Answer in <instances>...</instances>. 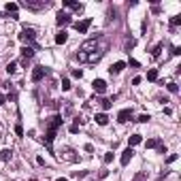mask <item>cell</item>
Listing matches in <instances>:
<instances>
[{
    "instance_id": "obj_9",
    "label": "cell",
    "mask_w": 181,
    "mask_h": 181,
    "mask_svg": "<svg viewBox=\"0 0 181 181\" xmlns=\"http://www.w3.org/2000/svg\"><path fill=\"white\" fill-rule=\"evenodd\" d=\"M132 156H134V151H132V147H126V149L122 151V158H119V162H122V166H128V164H130V160H132Z\"/></svg>"
},
{
    "instance_id": "obj_8",
    "label": "cell",
    "mask_w": 181,
    "mask_h": 181,
    "mask_svg": "<svg viewBox=\"0 0 181 181\" xmlns=\"http://www.w3.org/2000/svg\"><path fill=\"white\" fill-rule=\"evenodd\" d=\"M43 79H45V68L43 66H34L32 68V81L34 83H41Z\"/></svg>"
},
{
    "instance_id": "obj_3",
    "label": "cell",
    "mask_w": 181,
    "mask_h": 181,
    "mask_svg": "<svg viewBox=\"0 0 181 181\" xmlns=\"http://www.w3.org/2000/svg\"><path fill=\"white\" fill-rule=\"evenodd\" d=\"M21 6L32 9V11H39V9H47V6H49V2H47V0H41V2H36V0H24V2H21Z\"/></svg>"
},
{
    "instance_id": "obj_11",
    "label": "cell",
    "mask_w": 181,
    "mask_h": 181,
    "mask_svg": "<svg viewBox=\"0 0 181 181\" xmlns=\"http://www.w3.org/2000/svg\"><path fill=\"white\" fill-rule=\"evenodd\" d=\"M92 88H94L96 94H104V92H107V81H104V79H94Z\"/></svg>"
},
{
    "instance_id": "obj_14",
    "label": "cell",
    "mask_w": 181,
    "mask_h": 181,
    "mask_svg": "<svg viewBox=\"0 0 181 181\" xmlns=\"http://www.w3.org/2000/svg\"><path fill=\"white\" fill-rule=\"evenodd\" d=\"M124 68H126V62H115V64H111L109 73H111V75H117V73H122Z\"/></svg>"
},
{
    "instance_id": "obj_12",
    "label": "cell",
    "mask_w": 181,
    "mask_h": 181,
    "mask_svg": "<svg viewBox=\"0 0 181 181\" xmlns=\"http://www.w3.org/2000/svg\"><path fill=\"white\" fill-rule=\"evenodd\" d=\"M55 24H58V26H68V24H70V15L64 13V11H60V13L55 15Z\"/></svg>"
},
{
    "instance_id": "obj_1",
    "label": "cell",
    "mask_w": 181,
    "mask_h": 181,
    "mask_svg": "<svg viewBox=\"0 0 181 181\" xmlns=\"http://www.w3.org/2000/svg\"><path fill=\"white\" fill-rule=\"evenodd\" d=\"M62 122H64V117L62 115H53V117H49V119H45V126H47V132H58V128L62 126Z\"/></svg>"
},
{
    "instance_id": "obj_38",
    "label": "cell",
    "mask_w": 181,
    "mask_h": 181,
    "mask_svg": "<svg viewBox=\"0 0 181 181\" xmlns=\"http://www.w3.org/2000/svg\"><path fill=\"white\" fill-rule=\"evenodd\" d=\"M83 149H85V151H88V153H92V151H94V147H92L90 143H88V145H85V147H83Z\"/></svg>"
},
{
    "instance_id": "obj_35",
    "label": "cell",
    "mask_w": 181,
    "mask_h": 181,
    "mask_svg": "<svg viewBox=\"0 0 181 181\" xmlns=\"http://www.w3.org/2000/svg\"><path fill=\"white\" fill-rule=\"evenodd\" d=\"M134 47V39H128V43H126V49H132Z\"/></svg>"
},
{
    "instance_id": "obj_34",
    "label": "cell",
    "mask_w": 181,
    "mask_h": 181,
    "mask_svg": "<svg viewBox=\"0 0 181 181\" xmlns=\"http://www.w3.org/2000/svg\"><path fill=\"white\" fill-rule=\"evenodd\" d=\"M70 132L77 134V132H79V124H73V126H70Z\"/></svg>"
},
{
    "instance_id": "obj_29",
    "label": "cell",
    "mask_w": 181,
    "mask_h": 181,
    "mask_svg": "<svg viewBox=\"0 0 181 181\" xmlns=\"http://www.w3.org/2000/svg\"><path fill=\"white\" fill-rule=\"evenodd\" d=\"M158 145H160L158 138H149V141H147V147H149V149H151V147H158Z\"/></svg>"
},
{
    "instance_id": "obj_21",
    "label": "cell",
    "mask_w": 181,
    "mask_h": 181,
    "mask_svg": "<svg viewBox=\"0 0 181 181\" xmlns=\"http://www.w3.org/2000/svg\"><path fill=\"white\" fill-rule=\"evenodd\" d=\"M147 81H158V70H156V68H151V70L147 73Z\"/></svg>"
},
{
    "instance_id": "obj_17",
    "label": "cell",
    "mask_w": 181,
    "mask_h": 181,
    "mask_svg": "<svg viewBox=\"0 0 181 181\" xmlns=\"http://www.w3.org/2000/svg\"><path fill=\"white\" fill-rule=\"evenodd\" d=\"M66 41H68V34H66V30H62V32H58V34H55V43H58V45H64Z\"/></svg>"
},
{
    "instance_id": "obj_33",
    "label": "cell",
    "mask_w": 181,
    "mask_h": 181,
    "mask_svg": "<svg viewBox=\"0 0 181 181\" xmlns=\"http://www.w3.org/2000/svg\"><path fill=\"white\" fill-rule=\"evenodd\" d=\"M171 53L173 55H181V47H171Z\"/></svg>"
},
{
    "instance_id": "obj_36",
    "label": "cell",
    "mask_w": 181,
    "mask_h": 181,
    "mask_svg": "<svg viewBox=\"0 0 181 181\" xmlns=\"http://www.w3.org/2000/svg\"><path fill=\"white\" fill-rule=\"evenodd\" d=\"M4 102H6V96H4V94H2V92H0V107H2V104H4Z\"/></svg>"
},
{
    "instance_id": "obj_15",
    "label": "cell",
    "mask_w": 181,
    "mask_h": 181,
    "mask_svg": "<svg viewBox=\"0 0 181 181\" xmlns=\"http://www.w3.org/2000/svg\"><path fill=\"white\" fill-rule=\"evenodd\" d=\"M94 119H96L98 126H107V124H109V115H107V113H96Z\"/></svg>"
},
{
    "instance_id": "obj_2",
    "label": "cell",
    "mask_w": 181,
    "mask_h": 181,
    "mask_svg": "<svg viewBox=\"0 0 181 181\" xmlns=\"http://www.w3.org/2000/svg\"><path fill=\"white\" fill-rule=\"evenodd\" d=\"M102 58V51H92V53H77V60L79 62H98Z\"/></svg>"
},
{
    "instance_id": "obj_31",
    "label": "cell",
    "mask_w": 181,
    "mask_h": 181,
    "mask_svg": "<svg viewBox=\"0 0 181 181\" xmlns=\"http://www.w3.org/2000/svg\"><path fill=\"white\" fill-rule=\"evenodd\" d=\"M62 90H64V92L70 90V81H68V79H62Z\"/></svg>"
},
{
    "instance_id": "obj_30",
    "label": "cell",
    "mask_w": 181,
    "mask_h": 181,
    "mask_svg": "<svg viewBox=\"0 0 181 181\" xmlns=\"http://www.w3.org/2000/svg\"><path fill=\"white\" fill-rule=\"evenodd\" d=\"M15 134H17V136H24V128H21V124H15Z\"/></svg>"
},
{
    "instance_id": "obj_20",
    "label": "cell",
    "mask_w": 181,
    "mask_h": 181,
    "mask_svg": "<svg viewBox=\"0 0 181 181\" xmlns=\"http://www.w3.org/2000/svg\"><path fill=\"white\" fill-rule=\"evenodd\" d=\"M98 102H100V107H102L104 111H109V109H111V102H113V100H109V98H100Z\"/></svg>"
},
{
    "instance_id": "obj_16",
    "label": "cell",
    "mask_w": 181,
    "mask_h": 181,
    "mask_svg": "<svg viewBox=\"0 0 181 181\" xmlns=\"http://www.w3.org/2000/svg\"><path fill=\"white\" fill-rule=\"evenodd\" d=\"M21 55H24V60H30V58L34 55V47H30V45L21 47Z\"/></svg>"
},
{
    "instance_id": "obj_27",
    "label": "cell",
    "mask_w": 181,
    "mask_h": 181,
    "mask_svg": "<svg viewBox=\"0 0 181 181\" xmlns=\"http://www.w3.org/2000/svg\"><path fill=\"white\" fill-rule=\"evenodd\" d=\"M102 160H104V164H111V162H113V151H107Z\"/></svg>"
},
{
    "instance_id": "obj_39",
    "label": "cell",
    "mask_w": 181,
    "mask_h": 181,
    "mask_svg": "<svg viewBox=\"0 0 181 181\" xmlns=\"http://www.w3.org/2000/svg\"><path fill=\"white\" fill-rule=\"evenodd\" d=\"M55 181H68V179H64V177H60V179H55Z\"/></svg>"
},
{
    "instance_id": "obj_7",
    "label": "cell",
    "mask_w": 181,
    "mask_h": 181,
    "mask_svg": "<svg viewBox=\"0 0 181 181\" xmlns=\"http://www.w3.org/2000/svg\"><path fill=\"white\" fill-rule=\"evenodd\" d=\"M81 53H92V51H98V41L96 39H92V41H85L83 45H81V49H79Z\"/></svg>"
},
{
    "instance_id": "obj_25",
    "label": "cell",
    "mask_w": 181,
    "mask_h": 181,
    "mask_svg": "<svg viewBox=\"0 0 181 181\" xmlns=\"http://www.w3.org/2000/svg\"><path fill=\"white\" fill-rule=\"evenodd\" d=\"M15 70H17V64H15V62H9V64H6V73H9V75H13Z\"/></svg>"
},
{
    "instance_id": "obj_18",
    "label": "cell",
    "mask_w": 181,
    "mask_h": 181,
    "mask_svg": "<svg viewBox=\"0 0 181 181\" xmlns=\"http://www.w3.org/2000/svg\"><path fill=\"white\" fill-rule=\"evenodd\" d=\"M143 141V134H132L130 138H128V147H134V145H138Z\"/></svg>"
},
{
    "instance_id": "obj_6",
    "label": "cell",
    "mask_w": 181,
    "mask_h": 181,
    "mask_svg": "<svg viewBox=\"0 0 181 181\" xmlns=\"http://www.w3.org/2000/svg\"><path fill=\"white\" fill-rule=\"evenodd\" d=\"M90 26H92V19L90 17H85V19H81V21L75 24V30H77L79 34H85V32L90 30Z\"/></svg>"
},
{
    "instance_id": "obj_5",
    "label": "cell",
    "mask_w": 181,
    "mask_h": 181,
    "mask_svg": "<svg viewBox=\"0 0 181 181\" xmlns=\"http://www.w3.org/2000/svg\"><path fill=\"white\" fill-rule=\"evenodd\" d=\"M34 36H36V34H34L32 28H24V30L19 32V41H21V43H32Z\"/></svg>"
},
{
    "instance_id": "obj_26",
    "label": "cell",
    "mask_w": 181,
    "mask_h": 181,
    "mask_svg": "<svg viewBox=\"0 0 181 181\" xmlns=\"http://www.w3.org/2000/svg\"><path fill=\"white\" fill-rule=\"evenodd\" d=\"M149 119H151V117H149V113H143V115H138V119H136V122H141V124H147Z\"/></svg>"
},
{
    "instance_id": "obj_24",
    "label": "cell",
    "mask_w": 181,
    "mask_h": 181,
    "mask_svg": "<svg viewBox=\"0 0 181 181\" xmlns=\"http://www.w3.org/2000/svg\"><path fill=\"white\" fill-rule=\"evenodd\" d=\"M166 88H168V92H171V94H177V92H179V85H177L175 81H171V83H168Z\"/></svg>"
},
{
    "instance_id": "obj_28",
    "label": "cell",
    "mask_w": 181,
    "mask_h": 181,
    "mask_svg": "<svg viewBox=\"0 0 181 181\" xmlns=\"http://www.w3.org/2000/svg\"><path fill=\"white\" fill-rule=\"evenodd\" d=\"M73 77H75V79H81V77H83V70H81V68H73Z\"/></svg>"
},
{
    "instance_id": "obj_19",
    "label": "cell",
    "mask_w": 181,
    "mask_h": 181,
    "mask_svg": "<svg viewBox=\"0 0 181 181\" xmlns=\"http://www.w3.org/2000/svg\"><path fill=\"white\" fill-rule=\"evenodd\" d=\"M11 158H13V151H11V149H2V151H0V160H2V162H9Z\"/></svg>"
},
{
    "instance_id": "obj_10",
    "label": "cell",
    "mask_w": 181,
    "mask_h": 181,
    "mask_svg": "<svg viewBox=\"0 0 181 181\" xmlns=\"http://www.w3.org/2000/svg\"><path fill=\"white\" fill-rule=\"evenodd\" d=\"M132 119V109H122L119 113H117V122L119 124H126V122H130Z\"/></svg>"
},
{
    "instance_id": "obj_4",
    "label": "cell",
    "mask_w": 181,
    "mask_h": 181,
    "mask_svg": "<svg viewBox=\"0 0 181 181\" xmlns=\"http://www.w3.org/2000/svg\"><path fill=\"white\" fill-rule=\"evenodd\" d=\"M17 9H19V4H17V2H6V4H4V11H6V15H9L11 19H19Z\"/></svg>"
},
{
    "instance_id": "obj_37",
    "label": "cell",
    "mask_w": 181,
    "mask_h": 181,
    "mask_svg": "<svg viewBox=\"0 0 181 181\" xmlns=\"http://www.w3.org/2000/svg\"><path fill=\"white\" fill-rule=\"evenodd\" d=\"M130 66H132V68H138V66H141V64H138V62H136V60H130Z\"/></svg>"
},
{
    "instance_id": "obj_32",
    "label": "cell",
    "mask_w": 181,
    "mask_h": 181,
    "mask_svg": "<svg viewBox=\"0 0 181 181\" xmlns=\"http://www.w3.org/2000/svg\"><path fill=\"white\" fill-rule=\"evenodd\" d=\"M177 158H179V156H177V153H171V156H168V158H166V162H168V164H173V162H175V160H177Z\"/></svg>"
},
{
    "instance_id": "obj_23",
    "label": "cell",
    "mask_w": 181,
    "mask_h": 181,
    "mask_svg": "<svg viewBox=\"0 0 181 181\" xmlns=\"http://www.w3.org/2000/svg\"><path fill=\"white\" fill-rule=\"evenodd\" d=\"M160 51H162V43H158V45L151 49V55H153V58H160Z\"/></svg>"
},
{
    "instance_id": "obj_22",
    "label": "cell",
    "mask_w": 181,
    "mask_h": 181,
    "mask_svg": "<svg viewBox=\"0 0 181 181\" xmlns=\"http://www.w3.org/2000/svg\"><path fill=\"white\" fill-rule=\"evenodd\" d=\"M171 26H173V28L181 26V15H173V17H171Z\"/></svg>"
},
{
    "instance_id": "obj_13",
    "label": "cell",
    "mask_w": 181,
    "mask_h": 181,
    "mask_svg": "<svg viewBox=\"0 0 181 181\" xmlns=\"http://www.w3.org/2000/svg\"><path fill=\"white\" fill-rule=\"evenodd\" d=\"M62 4H64V6H68V9H73V11H77V13H81V11H83V4H81V2H73V0H64Z\"/></svg>"
}]
</instances>
